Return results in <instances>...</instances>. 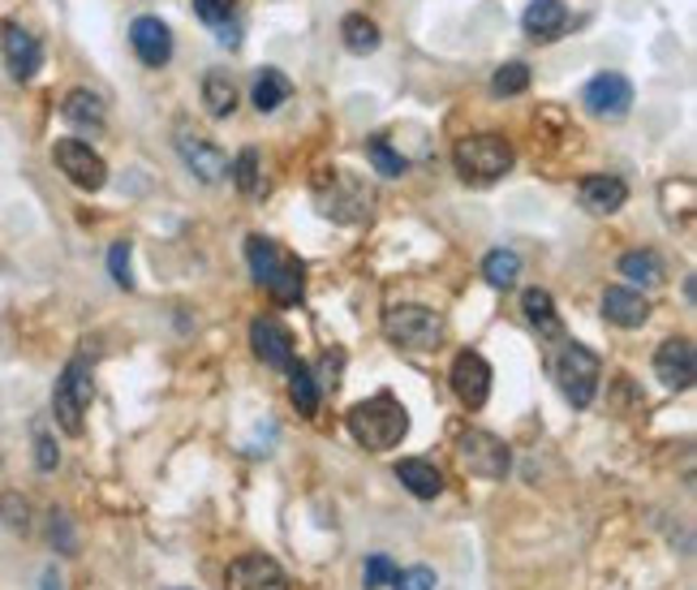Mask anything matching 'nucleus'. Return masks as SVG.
<instances>
[{"label":"nucleus","instance_id":"nucleus-1","mask_svg":"<svg viewBox=\"0 0 697 590\" xmlns=\"http://www.w3.org/2000/svg\"><path fill=\"white\" fill-rule=\"evenodd\" d=\"M349 436L366 452H388L410 436V414L392 392H379L370 401H357L349 410Z\"/></svg>","mask_w":697,"mask_h":590},{"label":"nucleus","instance_id":"nucleus-2","mask_svg":"<svg viewBox=\"0 0 697 590\" xmlns=\"http://www.w3.org/2000/svg\"><path fill=\"white\" fill-rule=\"evenodd\" d=\"M315 208L336 224H362L375 212V190L349 168H323L315 177Z\"/></svg>","mask_w":697,"mask_h":590},{"label":"nucleus","instance_id":"nucleus-3","mask_svg":"<svg viewBox=\"0 0 697 590\" xmlns=\"http://www.w3.org/2000/svg\"><path fill=\"white\" fill-rule=\"evenodd\" d=\"M246 263H250V272H255V281L268 290V294L276 297V302H302V290H306V276H302V263L288 255V250H280L276 241H268V237H246Z\"/></svg>","mask_w":697,"mask_h":590},{"label":"nucleus","instance_id":"nucleus-4","mask_svg":"<svg viewBox=\"0 0 697 590\" xmlns=\"http://www.w3.org/2000/svg\"><path fill=\"white\" fill-rule=\"evenodd\" d=\"M512 143L499 134H470L452 148V164L470 186H495L504 173H512Z\"/></svg>","mask_w":697,"mask_h":590},{"label":"nucleus","instance_id":"nucleus-5","mask_svg":"<svg viewBox=\"0 0 697 590\" xmlns=\"http://www.w3.org/2000/svg\"><path fill=\"white\" fill-rule=\"evenodd\" d=\"M599 354L594 350H586L581 341H559V350L552 354V375H556L559 392L577 405V410H586L590 401H594V392H599Z\"/></svg>","mask_w":697,"mask_h":590},{"label":"nucleus","instance_id":"nucleus-6","mask_svg":"<svg viewBox=\"0 0 697 590\" xmlns=\"http://www.w3.org/2000/svg\"><path fill=\"white\" fill-rule=\"evenodd\" d=\"M383 332H388L392 345L422 354V350H435L444 341V319L430 306L405 302V306H388L383 310Z\"/></svg>","mask_w":697,"mask_h":590},{"label":"nucleus","instance_id":"nucleus-7","mask_svg":"<svg viewBox=\"0 0 697 590\" xmlns=\"http://www.w3.org/2000/svg\"><path fill=\"white\" fill-rule=\"evenodd\" d=\"M91 397H95L91 363H86V358H73L70 367L61 370L57 388H52V418L61 423V432L82 436V414L91 410Z\"/></svg>","mask_w":697,"mask_h":590},{"label":"nucleus","instance_id":"nucleus-8","mask_svg":"<svg viewBox=\"0 0 697 590\" xmlns=\"http://www.w3.org/2000/svg\"><path fill=\"white\" fill-rule=\"evenodd\" d=\"M457 457H461V465H465V474H474V479H504L508 474V465H512V452H508V444L499 440V436H491V432H465L461 444H457Z\"/></svg>","mask_w":697,"mask_h":590},{"label":"nucleus","instance_id":"nucleus-9","mask_svg":"<svg viewBox=\"0 0 697 590\" xmlns=\"http://www.w3.org/2000/svg\"><path fill=\"white\" fill-rule=\"evenodd\" d=\"M52 160H57V168L70 177L78 190H99V186L108 181L104 155L91 148V143H82V139H61V143L52 148Z\"/></svg>","mask_w":697,"mask_h":590},{"label":"nucleus","instance_id":"nucleus-10","mask_svg":"<svg viewBox=\"0 0 697 590\" xmlns=\"http://www.w3.org/2000/svg\"><path fill=\"white\" fill-rule=\"evenodd\" d=\"M581 104L590 117H603V121H621L633 108V82L625 74H599L586 82L581 91Z\"/></svg>","mask_w":697,"mask_h":590},{"label":"nucleus","instance_id":"nucleus-11","mask_svg":"<svg viewBox=\"0 0 697 590\" xmlns=\"http://www.w3.org/2000/svg\"><path fill=\"white\" fill-rule=\"evenodd\" d=\"M448 379H452V392H457V401L465 405V410H483L491 397V363L483 354H474V350H465V354H457L452 358V370H448Z\"/></svg>","mask_w":697,"mask_h":590},{"label":"nucleus","instance_id":"nucleus-12","mask_svg":"<svg viewBox=\"0 0 697 590\" xmlns=\"http://www.w3.org/2000/svg\"><path fill=\"white\" fill-rule=\"evenodd\" d=\"M654 375H659L668 388H676V392L694 388V379H697L694 341H689V337H672V341H663V345L654 350Z\"/></svg>","mask_w":697,"mask_h":590},{"label":"nucleus","instance_id":"nucleus-13","mask_svg":"<svg viewBox=\"0 0 697 590\" xmlns=\"http://www.w3.org/2000/svg\"><path fill=\"white\" fill-rule=\"evenodd\" d=\"M177 155L186 160V168L199 177V181H224L228 177V155L215 148L211 139L194 134V130H177Z\"/></svg>","mask_w":697,"mask_h":590},{"label":"nucleus","instance_id":"nucleus-14","mask_svg":"<svg viewBox=\"0 0 697 590\" xmlns=\"http://www.w3.org/2000/svg\"><path fill=\"white\" fill-rule=\"evenodd\" d=\"M224 587L228 590H288V574L280 569L272 556L255 552V556H241V560L228 565Z\"/></svg>","mask_w":697,"mask_h":590},{"label":"nucleus","instance_id":"nucleus-15","mask_svg":"<svg viewBox=\"0 0 697 590\" xmlns=\"http://www.w3.org/2000/svg\"><path fill=\"white\" fill-rule=\"evenodd\" d=\"M250 345H255V354L268 363V367L276 370H288L297 358V345H293V332L280 323V319H272V315H263V319H255L250 323Z\"/></svg>","mask_w":697,"mask_h":590},{"label":"nucleus","instance_id":"nucleus-16","mask_svg":"<svg viewBox=\"0 0 697 590\" xmlns=\"http://www.w3.org/2000/svg\"><path fill=\"white\" fill-rule=\"evenodd\" d=\"M0 44H4V61H9V74L17 78V82H31V78L39 74V66H44V48H39V39L31 35V31H22V26H4V35H0Z\"/></svg>","mask_w":697,"mask_h":590},{"label":"nucleus","instance_id":"nucleus-17","mask_svg":"<svg viewBox=\"0 0 697 590\" xmlns=\"http://www.w3.org/2000/svg\"><path fill=\"white\" fill-rule=\"evenodd\" d=\"M130 44H134L142 66H151V70H160V66L173 61V31H168L160 17H134Z\"/></svg>","mask_w":697,"mask_h":590},{"label":"nucleus","instance_id":"nucleus-18","mask_svg":"<svg viewBox=\"0 0 697 590\" xmlns=\"http://www.w3.org/2000/svg\"><path fill=\"white\" fill-rule=\"evenodd\" d=\"M577 199H581L586 212L612 216V212H621L628 203V186L621 177H612V173H594V177H586V181L577 186Z\"/></svg>","mask_w":697,"mask_h":590},{"label":"nucleus","instance_id":"nucleus-19","mask_svg":"<svg viewBox=\"0 0 697 590\" xmlns=\"http://www.w3.org/2000/svg\"><path fill=\"white\" fill-rule=\"evenodd\" d=\"M521 26H525L530 39L552 44V39H559V31L568 26V4L564 0H530L525 13H521Z\"/></svg>","mask_w":697,"mask_h":590},{"label":"nucleus","instance_id":"nucleus-20","mask_svg":"<svg viewBox=\"0 0 697 590\" xmlns=\"http://www.w3.org/2000/svg\"><path fill=\"white\" fill-rule=\"evenodd\" d=\"M603 315H607V323H616V328H641V323L650 319V302L637 294V290L612 285V290L603 294Z\"/></svg>","mask_w":697,"mask_h":590},{"label":"nucleus","instance_id":"nucleus-21","mask_svg":"<svg viewBox=\"0 0 697 590\" xmlns=\"http://www.w3.org/2000/svg\"><path fill=\"white\" fill-rule=\"evenodd\" d=\"M397 479L418 496V500H435L439 492H444V474H439V465L435 461H422V457H405V461H397Z\"/></svg>","mask_w":697,"mask_h":590},{"label":"nucleus","instance_id":"nucleus-22","mask_svg":"<svg viewBox=\"0 0 697 590\" xmlns=\"http://www.w3.org/2000/svg\"><path fill=\"white\" fill-rule=\"evenodd\" d=\"M61 113H66V121L78 126V130H104V121H108V113H104V99L95 95V91H70L66 95V104H61Z\"/></svg>","mask_w":697,"mask_h":590},{"label":"nucleus","instance_id":"nucleus-23","mask_svg":"<svg viewBox=\"0 0 697 590\" xmlns=\"http://www.w3.org/2000/svg\"><path fill=\"white\" fill-rule=\"evenodd\" d=\"M521 310H525V319L539 328V337H547V341H559V337H564V323H559L556 302H552L547 290H525V294H521Z\"/></svg>","mask_w":697,"mask_h":590},{"label":"nucleus","instance_id":"nucleus-24","mask_svg":"<svg viewBox=\"0 0 697 590\" xmlns=\"http://www.w3.org/2000/svg\"><path fill=\"white\" fill-rule=\"evenodd\" d=\"M203 108H208V117H215V121H224V117L237 113V82L228 78V70H211V74L203 78Z\"/></svg>","mask_w":697,"mask_h":590},{"label":"nucleus","instance_id":"nucleus-25","mask_svg":"<svg viewBox=\"0 0 697 590\" xmlns=\"http://www.w3.org/2000/svg\"><path fill=\"white\" fill-rule=\"evenodd\" d=\"M341 39H345V48L353 57H370L379 48V26L366 13H349L341 22Z\"/></svg>","mask_w":697,"mask_h":590},{"label":"nucleus","instance_id":"nucleus-26","mask_svg":"<svg viewBox=\"0 0 697 590\" xmlns=\"http://www.w3.org/2000/svg\"><path fill=\"white\" fill-rule=\"evenodd\" d=\"M288 95H293V82L280 70H263V74L255 78V91H250V99H255L259 113H276Z\"/></svg>","mask_w":697,"mask_h":590},{"label":"nucleus","instance_id":"nucleus-27","mask_svg":"<svg viewBox=\"0 0 697 590\" xmlns=\"http://www.w3.org/2000/svg\"><path fill=\"white\" fill-rule=\"evenodd\" d=\"M228 177L237 181V190L246 194V199H259L263 190H268V181H263V168H259V151L246 148L237 160H233V168H228Z\"/></svg>","mask_w":697,"mask_h":590},{"label":"nucleus","instance_id":"nucleus-28","mask_svg":"<svg viewBox=\"0 0 697 590\" xmlns=\"http://www.w3.org/2000/svg\"><path fill=\"white\" fill-rule=\"evenodd\" d=\"M483 276H487L491 290L517 285V276H521V255H517V250H491L487 259H483Z\"/></svg>","mask_w":697,"mask_h":590},{"label":"nucleus","instance_id":"nucleus-29","mask_svg":"<svg viewBox=\"0 0 697 590\" xmlns=\"http://www.w3.org/2000/svg\"><path fill=\"white\" fill-rule=\"evenodd\" d=\"M621 276H628L633 285H659L663 281V263L654 250H628L621 259Z\"/></svg>","mask_w":697,"mask_h":590},{"label":"nucleus","instance_id":"nucleus-30","mask_svg":"<svg viewBox=\"0 0 697 590\" xmlns=\"http://www.w3.org/2000/svg\"><path fill=\"white\" fill-rule=\"evenodd\" d=\"M288 397L302 414H319V384H315L310 367H302V363L288 367Z\"/></svg>","mask_w":697,"mask_h":590},{"label":"nucleus","instance_id":"nucleus-31","mask_svg":"<svg viewBox=\"0 0 697 590\" xmlns=\"http://www.w3.org/2000/svg\"><path fill=\"white\" fill-rule=\"evenodd\" d=\"M366 155H370L375 173H383V177H401V173H405V155L392 151V143H388L383 134H375V139L366 143Z\"/></svg>","mask_w":697,"mask_h":590},{"label":"nucleus","instance_id":"nucleus-32","mask_svg":"<svg viewBox=\"0 0 697 590\" xmlns=\"http://www.w3.org/2000/svg\"><path fill=\"white\" fill-rule=\"evenodd\" d=\"M530 86V66L525 61H508V66H499L495 78H491V91L495 95H521Z\"/></svg>","mask_w":697,"mask_h":590},{"label":"nucleus","instance_id":"nucleus-33","mask_svg":"<svg viewBox=\"0 0 697 590\" xmlns=\"http://www.w3.org/2000/svg\"><path fill=\"white\" fill-rule=\"evenodd\" d=\"M397 574H401V569H397L388 556H370L366 569H362V582H366V590H383L397 582Z\"/></svg>","mask_w":697,"mask_h":590},{"label":"nucleus","instance_id":"nucleus-34","mask_svg":"<svg viewBox=\"0 0 697 590\" xmlns=\"http://www.w3.org/2000/svg\"><path fill=\"white\" fill-rule=\"evenodd\" d=\"M241 0H194V13L208 22V26H228V17L237 13Z\"/></svg>","mask_w":697,"mask_h":590},{"label":"nucleus","instance_id":"nucleus-35","mask_svg":"<svg viewBox=\"0 0 697 590\" xmlns=\"http://www.w3.org/2000/svg\"><path fill=\"white\" fill-rule=\"evenodd\" d=\"M108 272H113V281H117L121 290L134 285V276H130V241H117V246L108 250Z\"/></svg>","mask_w":697,"mask_h":590},{"label":"nucleus","instance_id":"nucleus-36","mask_svg":"<svg viewBox=\"0 0 697 590\" xmlns=\"http://www.w3.org/2000/svg\"><path fill=\"white\" fill-rule=\"evenodd\" d=\"M31 509H26V500H22V496H13V492H9V496H0V517H4V526H13V530H26V526H31Z\"/></svg>","mask_w":697,"mask_h":590},{"label":"nucleus","instance_id":"nucleus-37","mask_svg":"<svg viewBox=\"0 0 697 590\" xmlns=\"http://www.w3.org/2000/svg\"><path fill=\"white\" fill-rule=\"evenodd\" d=\"M57 461H61V452H57L52 436H48L44 427H35V465H39V470H57Z\"/></svg>","mask_w":697,"mask_h":590},{"label":"nucleus","instance_id":"nucleus-38","mask_svg":"<svg viewBox=\"0 0 697 590\" xmlns=\"http://www.w3.org/2000/svg\"><path fill=\"white\" fill-rule=\"evenodd\" d=\"M397 590H435L439 582H435V574L426 569V565H418V569H405V574H397V582H392Z\"/></svg>","mask_w":697,"mask_h":590},{"label":"nucleus","instance_id":"nucleus-39","mask_svg":"<svg viewBox=\"0 0 697 590\" xmlns=\"http://www.w3.org/2000/svg\"><path fill=\"white\" fill-rule=\"evenodd\" d=\"M52 543H57V547H61V552H66V556H70V552H73L70 517H66V514H52Z\"/></svg>","mask_w":697,"mask_h":590},{"label":"nucleus","instance_id":"nucleus-40","mask_svg":"<svg viewBox=\"0 0 697 590\" xmlns=\"http://www.w3.org/2000/svg\"><path fill=\"white\" fill-rule=\"evenodd\" d=\"M61 587V582H57V578H52V574H48V590H57Z\"/></svg>","mask_w":697,"mask_h":590}]
</instances>
